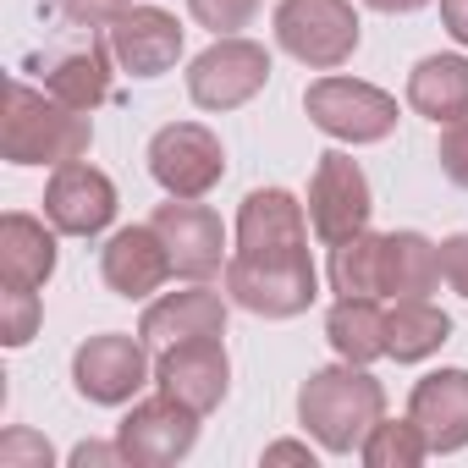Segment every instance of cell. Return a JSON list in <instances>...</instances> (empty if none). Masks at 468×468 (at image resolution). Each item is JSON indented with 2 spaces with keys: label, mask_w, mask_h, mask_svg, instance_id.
I'll list each match as a JSON object with an SVG mask.
<instances>
[{
  "label": "cell",
  "mask_w": 468,
  "mask_h": 468,
  "mask_svg": "<svg viewBox=\"0 0 468 468\" xmlns=\"http://www.w3.org/2000/svg\"><path fill=\"white\" fill-rule=\"evenodd\" d=\"M380 419H386V386L369 375V364L342 358V364L309 369V380L298 386V424L331 457H353Z\"/></svg>",
  "instance_id": "obj_1"
},
{
  "label": "cell",
  "mask_w": 468,
  "mask_h": 468,
  "mask_svg": "<svg viewBox=\"0 0 468 468\" xmlns=\"http://www.w3.org/2000/svg\"><path fill=\"white\" fill-rule=\"evenodd\" d=\"M94 144V116L61 105L50 89H34L23 78L6 83V122H0V154L12 165H72Z\"/></svg>",
  "instance_id": "obj_2"
},
{
  "label": "cell",
  "mask_w": 468,
  "mask_h": 468,
  "mask_svg": "<svg viewBox=\"0 0 468 468\" xmlns=\"http://www.w3.org/2000/svg\"><path fill=\"white\" fill-rule=\"evenodd\" d=\"M276 45L309 67V72H336L358 56L364 23L353 12V0H276Z\"/></svg>",
  "instance_id": "obj_3"
},
{
  "label": "cell",
  "mask_w": 468,
  "mask_h": 468,
  "mask_svg": "<svg viewBox=\"0 0 468 468\" xmlns=\"http://www.w3.org/2000/svg\"><path fill=\"white\" fill-rule=\"evenodd\" d=\"M303 111L309 122L336 138V144H380L397 133V94L364 83V78H342V72H325L303 89Z\"/></svg>",
  "instance_id": "obj_4"
},
{
  "label": "cell",
  "mask_w": 468,
  "mask_h": 468,
  "mask_svg": "<svg viewBox=\"0 0 468 468\" xmlns=\"http://www.w3.org/2000/svg\"><path fill=\"white\" fill-rule=\"evenodd\" d=\"M154 347L144 336H127V331H100L89 342H78L72 353V386L83 402L94 408H127L138 402L144 386H154Z\"/></svg>",
  "instance_id": "obj_5"
},
{
  "label": "cell",
  "mask_w": 468,
  "mask_h": 468,
  "mask_svg": "<svg viewBox=\"0 0 468 468\" xmlns=\"http://www.w3.org/2000/svg\"><path fill=\"white\" fill-rule=\"evenodd\" d=\"M271 83V50L249 34H226L187 61V100L198 111H238Z\"/></svg>",
  "instance_id": "obj_6"
},
{
  "label": "cell",
  "mask_w": 468,
  "mask_h": 468,
  "mask_svg": "<svg viewBox=\"0 0 468 468\" xmlns=\"http://www.w3.org/2000/svg\"><path fill=\"white\" fill-rule=\"evenodd\" d=\"M226 298L260 320H298L320 298L314 260H226Z\"/></svg>",
  "instance_id": "obj_7"
},
{
  "label": "cell",
  "mask_w": 468,
  "mask_h": 468,
  "mask_svg": "<svg viewBox=\"0 0 468 468\" xmlns=\"http://www.w3.org/2000/svg\"><path fill=\"white\" fill-rule=\"evenodd\" d=\"M369 215H375V193H369V176L353 154L331 149L314 160V176H309V226L325 249L358 238L369 231Z\"/></svg>",
  "instance_id": "obj_8"
},
{
  "label": "cell",
  "mask_w": 468,
  "mask_h": 468,
  "mask_svg": "<svg viewBox=\"0 0 468 468\" xmlns=\"http://www.w3.org/2000/svg\"><path fill=\"white\" fill-rule=\"evenodd\" d=\"M149 176L165 198H204L226 176V149L204 122H171L149 138Z\"/></svg>",
  "instance_id": "obj_9"
},
{
  "label": "cell",
  "mask_w": 468,
  "mask_h": 468,
  "mask_svg": "<svg viewBox=\"0 0 468 468\" xmlns=\"http://www.w3.org/2000/svg\"><path fill=\"white\" fill-rule=\"evenodd\" d=\"M198 419L187 402L154 391V397H138L127 408V419L116 424V441L127 452V468H171L182 463L193 446H198Z\"/></svg>",
  "instance_id": "obj_10"
},
{
  "label": "cell",
  "mask_w": 468,
  "mask_h": 468,
  "mask_svg": "<svg viewBox=\"0 0 468 468\" xmlns=\"http://www.w3.org/2000/svg\"><path fill=\"white\" fill-rule=\"evenodd\" d=\"M309 204H298L287 187H254L238 204L231 254L243 260H309Z\"/></svg>",
  "instance_id": "obj_11"
},
{
  "label": "cell",
  "mask_w": 468,
  "mask_h": 468,
  "mask_svg": "<svg viewBox=\"0 0 468 468\" xmlns=\"http://www.w3.org/2000/svg\"><path fill=\"white\" fill-rule=\"evenodd\" d=\"M149 226L160 231V243H165L176 276H187V282L226 276L231 249H226V226H220V215H215L209 204H198V198H171V204H160V209L149 215Z\"/></svg>",
  "instance_id": "obj_12"
},
{
  "label": "cell",
  "mask_w": 468,
  "mask_h": 468,
  "mask_svg": "<svg viewBox=\"0 0 468 468\" xmlns=\"http://www.w3.org/2000/svg\"><path fill=\"white\" fill-rule=\"evenodd\" d=\"M154 391L187 402L193 413H215L231 391V358L220 336H193V342H171L154 353Z\"/></svg>",
  "instance_id": "obj_13"
},
{
  "label": "cell",
  "mask_w": 468,
  "mask_h": 468,
  "mask_svg": "<svg viewBox=\"0 0 468 468\" xmlns=\"http://www.w3.org/2000/svg\"><path fill=\"white\" fill-rule=\"evenodd\" d=\"M45 220L61 238H100L116 220V182L89 160L56 165L45 182Z\"/></svg>",
  "instance_id": "obj_14"
},
{
  "label": "cell",
  "mask_w": 468,
  "mask_h": 468,
  "mask_svg": "<svg viewBox=\"0 0 468 468\" xmlns=\"http://www.w3.org/2000/svg\"><path fill=\"white\" fill-rule=\"evenodd\" d=\"M105 45L127 78H165L182 61V23H176V12L144 0V6H127L105 28Z\"/></svg>",
  "instance_id": "obj_15"
},
{
  "label": "cell",
  "mask_w": 468,
  "mask_h": 468,
  "mask_svg": "<svg viewBox=\"0 0 468 468\" xmlns=\"http://www.w3.org/2000/svg\"><path fill=\"white\" fill-rule=\"evenodd\" d=\"M100 276H105V287H111L116 298L144 303V298H154V292L176 276V265H171V254H165V243H160V231L144 220V226H122V231H111V238H105V249H100Z\"/></svg>",
  "instance_id": "obj_16"
},
{
  "label": "cell",
  "mask_w": 468,
  "mask_h": 468,
  "mask_svg": "<svg viewBox=\"0 0 468 468\" xmlns=\"http://www.w3.org/2000/svg\"><path fill=\"white\" fill-rule=\"evenodd\" d=\"M408 419L430 441V457H452L468 446V369H430L408 391Z\"/></svg>",
  "instance_id": "obj_17"
},
{
  "label": "cell",
  "mask_w": 468,
  "mask_h": 468,
  "mask_svg": "<svg viewBox=\"0 0 468 468\" xmlns=\"http://www.w3.org/2000/svg\"><path fill=\"white\" fill-rule=\"evenodd\" d=\"M226 303L231 298H220L204 282H193L182 292H160V298H149V309L138 320V336L154 353L171 347V342H193V336H226Z\"/></svg>",
  "instance_id": "obj_18"
},
{
  "label": "cell",
  "mask_w": 468,
  "mask_h": 468,
  "mask_svg": "<svg viewBox=\"0 0 468 468\" xmlns=\"http://www.w3.org/2000/svg\"><path fill=\"white\" fill-rule=\"evenodd\" d=\"M56 238L61 231L39 215H23V209L0 215V276H6V287H45L61 260Z\"/></svg>",
  "instance_id": "obj_19"
},
{
  "label": "cell",
  "mask_w": 468,
  "mask_h": 468,
  "mask_svg": "<svg viewBox=\"0 0 468 468\" xmlns=\"http://www.w3.org/2000/svg\"><path fill=\"white\" fill-rule=\"evenodd\" d=\"M408 111H419L435 127H452L468 116V56H424L408 72Z\"/></svg>",
  "instance_id": "obj_20"
},
{
  "label": "cell",
  "mask_w": 468,
  "mask_h": 468,
  "mask_svg": "<svg viewBox=\"0 0 468 468\" xmlns=\"http://www.w3.org/2000/svg\"><path fill=\"white\" fill-rule=\"evenodd\" d=\"M441 287V243L424 231H386L380 249V298H430Z\"/></svg>",
  "instance_id": "obj_21"
},
{
  "label": "cell",
  "mask_w": 468,
  "mask_h": 468,
  "mask_svg": "<svg viewBox=\"0 0 468 468\" xmlns=\"http://www.w3.org/2000/svg\"><path fill=\"white\" fill-rule=\"evenodd\" d=\"M452 342V314L430 298H391L386 309V358L424 364Z\"/></svg>",
  "instance_id": "obj_22"
},
{
  "label": "cell",
  "mask_w": 468,
  "mask_h": 468,
  "mask_svg": "<svg viewBox=\"0 0 468 468\" xmlns=\"http://www.w3.org/2000/svg\"><path fill=\"white\" fill-rule=\"evenodd\" d=\"M111 67H116V56H111V45H105V34L89 45V50H72V56H61L50 72H45V89L61 100V105H72V111H100L105 100H111Z\"/></svg>",
  "instance_id": "obj_23"
},
{
  "label": "cell",
  "mask_w": 468,
  "mask_h": 468,
  "mask_svg": "<svg viewBox=\"0 0 468 468\" xmlns=\"http://www.w3.org/2000/svg\"><path fill=\"white\" fill-rule=\"evenodd\" d=\"M325 342L347 364L386 358V309H380V298H336L331 314H325Z\"/></svg>",
  "instance_id": "obj_24"
},
{
  "label": "cell",
  "mask_w": 468,
  "mask_h": 468,
  "mask_svg": "<svg viewBox=\"0 0 468 468\" xmlns=\"http://www.w3.org/2000/svg\"><path fill=\"white\" fill-rule=\"evenodd\" d=\"M380 249H386V231H358V238L331 249L325 282L336 298H380Z\"/></svg>",
  "instance_id": "obj_25"
},
{
  "label": "cell",
  "mask_w": 468,
  "mask_h": 468,
  "mask_svg": "<svg viewBox=\"0 0 468 468\" xmlns=\"http://www.w3.org/2000/svg\"><path fill=\"white\" fill-rule=\"evenodd\" d=\"M358 457H364L369 468H419V463L430 457V441L419 435L413 419H380V424L364 435Z\"/></svg>",
  "instance_id": "obj_26"
},
{
  "label": "cell",
  "mask_w": 468,
  "mask_h": 468,
  "mask_svg": "<svg viewBox=\"0 0 468 468\" xmlns=\"http://www.w3.org/2000/svg\"><path fill=\"white\" fill-rule=\"evenodd\" d=\"M39 320H45L39 287H6L0 292V342L6 347H28L39 336Z\"/></svg>",
  "instance_id": "obj_27"
},
{
  "label": "cell",
  "mask_w": 468,
  "mask_h": 468,
  "mask_svg": "<svg viewBox=\"0 0 468 468\" xmlns=\"http://www.w3.org/2000/svg\"><path fill=\"white\" fill-rule=\"evenodd\" d=\"M187 12H193L198 28H209L215 39H226V34H243L260 17V0H187Z\"/></svg>",
  "instance_id": "obj_28"
},
{
  "label": "cell",
  "mask_w": 468,
  "mask_h": 468,
  "mask_svg": "<svg viewBox=\"0 0 468 468\" xmlns=\"http://www.w3.org/2000/svg\"><path fill=\"white\" fill-rule=\"evenodd\" d=\"M50 463H56V452H50L45 435H34L23 424H12L0 435V468H50Z\"/></svg>",
  "instance_id": "obj_29"
},
{
  "label": "cell",
  "mask_w": 468,
  "mask_h": 468,
  "mask_svg": "<svg viewBox=\"0 0 468 468\" xmlns=\"http://www.w3.org/2000/svg\"><path fill=\"white\" fill-rule=\"evenodd\" d=\"M50 6L67 17V23H78V28H94V34H105L133 0H50Z\"/></svg>",
  "instance_id": "obj_30"
},
{
  "label": "cell",
  "mask_w": 468,
  "mask_h": 468,
  "mask_svg": "<svg viewBox=\"0 0 468 468\" xmlns=\"http://www.w3.org/2000/svg\"><path fill=\"white\" fill-rule=\"evenodd\" d=\"M435 160H441V171H446L457 187H468V116H463V122H452V127H441Z\"/></svg>",
  "instance_id": "obj_31"
},
{
  "label": "cell",
  "mask_w": 468,
  "mask_h": 468,
  "mask_svg": "<svg viewBox=\"0 0 468 468\" xmlns=\"http://www.w3.org/2000/svg\"><path fill=\"white\" fill-rule=\"evenodd\" d=\"M441 282L468 298V231H452V238L441 243Z\"/></svg>",
  "instance_id": "obj_32"
},
{
  "label": "cell",
  "mask_w": 468,
  "mask_h": 468,
  "mask_svg": "<svg viewBox=\"0 0 468 468\" xmlns=\"http://www.w3.org/2000/svg\"><path fill=\"white\" fill-rule=\"evenodd\" d=\"M67 463L72 468H127V452H122V441H83V446H72Z\"/></svg>",
  "instance_id": "obj_33"
},
{
  "label": "cell",
  "mask_w": 468,
  "mask_h": 468,
  "mask_svg": "<svg viewBox=\"0 0 468 468\" xmlns=\"http://www.w3.org/2000/svg\"><path fill=\"white\" fill-rule=\"evenodd\" d=\"M265 463H303V468H314V446L309 441H276V446H265Z\"/></svg>",
  "instance_id": "obj_34"
},
{
  "label": "cell",
  "mask_w": 468,
  "mask_h": 468,
  "mask_svg": "<svg viewBox=\"0 0 468 468\" xmlns=\"http://www.w3.org/2000/svg\"><path fill=\"white\" fill-rule=\"evenodd\" d=\"M441 23H446V34L468 50V0H441Z\"/></svg>",
  "instance_id": "obj_35"
},
{
  "label": "cell",
  "mask_w": 468,
  "mask_h": 468,
  "mask_svg": "<svg viewBox=\"0 0 468 468\" xmlns=\"http://www.w3.org/2000/svg\"><path fill=\"white\" fill-rule=\"evenodd\" d=\"M369 12H386V17H408V12H424L430 0H364Z\"/></svg>",
  "instance_id": "obj_36"
}]
</instances>
